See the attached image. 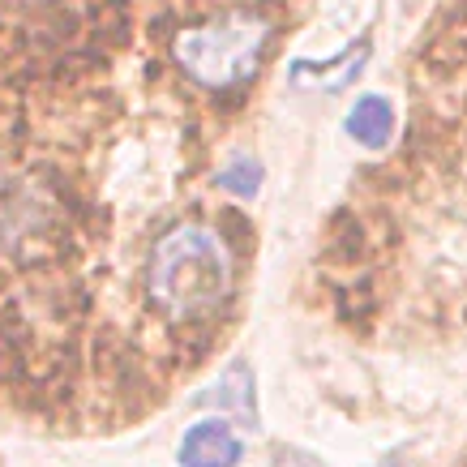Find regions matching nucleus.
I'll list each match as a JSON object with an SVG mask.
<instances>
[{"label": "nucleus", "instance_id": "39448f33", "mask_svg": "<svg viewBox=\"0 0 467 467\" xmlns=\"http://www.w3.org/2000/svg\"><path fill=\"white\" fill-rule=\"evenodd\" d=\"M198 399H202V403H219L223 411H236L241 420L257 425V411H254V373H249V365H244V360L227 365L223 373H219V382H214L206 395H198Z\"/></svg>", "mask_w": 467, "mask_h": 467}, {"label": "nucleus", "instance_id": "f257e3e1", "mask_svg": "<svg viewBox=\"0 0 467 467\" xmlns=\"http://www.w3.org/2000/svg\"><path fill=\"white\" fill-rule=\"evenodd\" d=\"M232 287V257L227 244L206 227H171L150 257V296L155 305L184 322L211 313Z\"/></svg>", "mask_w": 467, "mask_h": 467}, {"label": "nucleus", "instance_id": "7ed1b4c3", "mask_svg": "<svg viewBox=\"0 0 467 467\" xmlns=\"http://www.w3.org/2000/svg\"><path fill=\"white\" fill-rule=\"evenodd\" d=\"M241 454L244 446L227 420H198L181 438V467H236Z\"/></svg>", "mask_w": 467, "mask_h": 467}, {"label": "nucleus", "instance_id": "f03ea898", "mask_svg": "<svg viewBox=\"0 0 467 467\" xmlns=\"http://www.w3.org/2000/svg\"><path fill=\"white\" fill-rule=\"evenodd\" d=\"M270 26L262 17L232 14L211 26H193L176 35V60L181 69L206 90H232V86L249 82L257 73L262 47H266Z\"/></svg>", "mask_w": 467, "mask_h": 467}, {"label": "nucleus", "instance_id": "423d86ee", "mask_svg": "<svg viewBox=\"0 0 467 467\" xmlns=\"http://www.w3.org/2000/svg\"><path fill=\"white\" fill-rule=\"evenodd\" d=\"M214 184L227 189V193H236V198H254L257 189H262V163L254 155H236L227 168H219Z\"/></svg>", "mask_w": 467, "mask_h": 467}, {"label": "nucleus", "instance_id": "20e7f679", "mask_svg": "<svg viewBox=\"0 0 467 467\" xmlns=\"http://www.w3.org/2000/svg\"><path fill=\"white\" fill-rule=\"evenodd\" d=\"M348 129V138H356L360 146L368 150H382L390 142V133H395V108L382 99V95H365V99H356V108L348 112L343 120Z\"/></svg>", "mask_w": 467, "mask_h": 467}]
</instances>
